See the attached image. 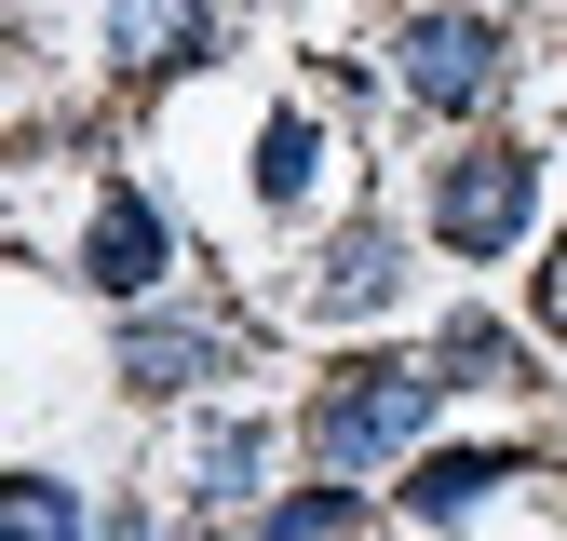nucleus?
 <instances>
[{"mask_svg":"<svg viewBox=\"0 0 567 541\" xmlns=\"http://www.w3.org/2000/svg\"><path fill=\"white\" fill-rule=\"evenodd\" d=\"M324 163H338V135H324L311 109H270V135H257V203H270V217H298V203L324 190Z\"/></svg>","mask_w":567,"mask_h":541,"instance_id":"nucleus-9","label":"nucleus"},{"mask_svg":"<svg viewBox=\"0 0 567 541\" xmlns=\"http://www.w3.org/2000/svg\"><path fill=\"white\" fill-rule=\"evenodd\" d=\"M446 366L433 353H351L311 406H298V447H311V473L324 488H365V473H392V460H419L433 447V420H446Z\"/></svg>","mask_w":567,"mask_h":541,"instance_id":"nucleus-1","label":"nucleus"},{"mask_svg":"<svg viewBox=\"0 0 567 541\" xmlns=\"http://www.w3.org/2000/svg\"><path fill=\"white\" fill-rule=\"evenodd\" d=\"M338 528H351V488H324V473H311L298 501H270V514H257V541H338Z\"/></svg>","mask_w":567,"mask_h":541,"instance_id":"nucleus-13","label":"nucleus"},{"mask_svg":"<svg viewBox=\"0 0 567 541\" xmlns=\"http://www.w3.org/2000/svg\"><path fill=\"white\" fill-rule=\"evenodd\" d=\"M122 541H163V528H122Z\"/></svg>","mask_w":567,"mask_h":541,"instance_id":"nucleus-14","label":"nucleus"},{"mask_svg":"<svg viewBox=\"0 0 567 541\" xmlns=\"http://www.w3.org/2000/svg\"><path fill=\"white\" fill-rule=\"evenodd\" d=\"M95 514H82V488L68 473H14V501H0V541H82Z\"/></svg>","mask_w":567,"mask_h":541,"instance_id":"nucleus-12","label":"nucleus"},{"mask_svg":"<svg viewBox=\"0 0 567 541\" xmlns=\"http://www.w3.org/2000/svg\"><path fill=\"white\" fill-rule=\"evenodd\" d=\"M501 488H527V447H419L405 460V514L419 528H473Z\"/></svg>","mask_w":567,"mask_h":541,"instance_id":"nucleus-7","label":"nucleus"},{"mask_svg":"<svg viewBox=\"0 0 567 541\" xmlns=\"http://www.w3.org/2000/svg\"><path fill=\"white\" fill-rule=\"evenodd\" d=\"M163 270H176V231H163V203L109 176V190H95V217H82V285L135 312V298L163 285Z\"/></svg>","mask_w":567,"mask_h":541,"instance_id":"nucleus-5","label":"nucleus"},{"mask_svg":"<svg viewBox=\"0 0 567 541\" xmlns=\"http://www.w3.org/2000/svg\"><path fill=\"white\" fill-rule=\"evenodd\" d=\"M95 54L109 68H203L217 54V14L203 0H95Z\"/></svg>","mask_w":567,"mask_h":541,"instance_id":"nucleus-8","label":"nucleus"},{"mask_svg":"<svg viewBox=\"0 0 567 541\" xmlns=\"http://www.w3.org/2000/svg\"><path fill=\"white\" fill-rule=\"evenodd\" d=\"M257 473H270V433H257V420H203V433H189V501H203V514H244Z\"/></svg>","mask_w":567,"mask_h":541,"instance_id":"nucleus-10","label":"nucleus"},{"mask_svg":"<svg viewBox=\"0 0 567 541\" xmlns=\"http://www.w3.org/2000/svg\"><path fill=\"white\" fill-rule=\"evenodd\" d=\"M392 298H405V231L392 217H351V231L311 244V312L324 325H379Z\"/></svg>","mask_w":567,"mask_h":541,"instance_id":"nucleus-6","label":"nucleus"},{"mask_svg":"<svg viewBox=\"0 0 567 541\" xmlns=\"http://www.w3.org/2000/svg\"><path fill=\"white\" fill-rule=\"evenodd\" d=\"M109 366H122V392H217L230 366H244V338L217 325V312H122V338H109Z\"/></svg>","mask_w":567,"mask_h":541,"instance_id":"nucleus-4","label":"nucleus"},{"mask_svg":"<svg viewBox=\"0 0 567 541\" xmlns=\"http://www.w3.org/2000/svg\"><path fill=\"white\" fill-rule=\"evenodd\" d=\"M540 203H554V163L514 150V135H473V150L433 163V190H419V231H433L446 257H514L540 231Z\"/></svg>","mask_w":567,"mask_h":541,"instance_id":"nucleus-2","label":"nucleus"},{"mask_svg":"<svg viewBox=\"0 0 567 541\" xmlns=\"http://www.w3.org/2000/svg\"><path fill=\"white\" fill-rule=\"evenodd\" d=\"M392 82H405V109L473 122V109L514 95V41L486 28V14H405V28H392Z\"/></svg>","mask_w":567,"mask_h":541,"instance_id":"nucleus-3","label":"nucleus"},{"mask_svg":"<svg viewBox=\"0 0 567 541\" xmlns=\"http://www.w3.org/2000/svg\"><path fill=\"white\" fill-rule=\"evenodd\" d=\"M433 366H446L460 392H514V379H527V338L486 325V312H446V325H433Z\"/></svg>","mask_w":567,"mask_h":541,"instance_id":"nucleus-11","label":"nucleus"}]
</instances>
